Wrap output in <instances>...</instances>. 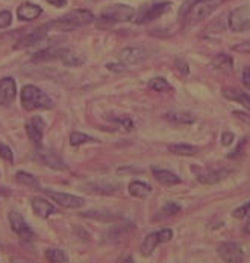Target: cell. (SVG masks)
Segmentation results:
<instances>
[{"mask_svg": "<svg viewBox=\"0 0 250 263\" xmlns=\"http://www.w3.org/2000/svg\"><path fill=\"white\" fill-rule=\"evenodd\" d=\"M243 84L250 90V67H246L243 70Z\"/></svg>", "mask_w": 250, "mask_h": 263, "instance_id": "cell-41", "label": "cell"}, {"mask_svg": "<svg viewBox=\"0 0 250 263\" xmlns=\"http://www.w3.org/2000/svg\"><path fill=\"white\" fill-rule=\"evenodd\" d=\"M62 63H64L66 66H73V67H76V66L84 64V63H85V58H84V57H80V55L73 53L72 50H69V52H67V55L62 58Z\"/></svg>", "mask_w": 250, "mask_h": 263, "instance_id": "cell-32", "label": "cell"}, {"mask_svg": "<svg viewBox=\"0 0 250 263\" xmlns=\"http://www.w3.org/2000/svg\"><path fill=\"white\" fill-rule=\"evenodd\" d=\"M46 259L49 262L53 263H66L69 262V256L66 254V251L58 250V248H49L46 251Z\"/></svg>", "mask_w": 250, "mask_h": 263, "instance_id": "cell-28", "label": "cell"}, {"mask_svg": "<svg viewBox=\"0 0 250 263\" xmlns=\"http://www.w3.org/2000/svg\"><path fill=\"white\" fill-rule=\"evenodd\" d=\"M152 174L153 177L164 186H175L179 184L182 180L179 178L176 174L170 172V171H165V169H156V167H152Z\"/></svg>", "mask_w": 250, "mask_h": 263, "instance_id": "cell-20", "label": "cell"}, {"mask_svg": "<svg viewBox=\"0 0 250 263\" xmlns=\"http://www.w3.org/2000/svg\"><path fill=\"white\" fill-rule=\"evenodd\" d=\"M169 151L175 155L179 157H193L196 155L199 149L193 145H186V143H173V145H169Z\"/></svg>", "mask_w": 250, "mask_h": 263, "instance_id": "cell-22", "label": "cell"}, {"mask_svg": "<svg viewBox=\"0 0 250 263\" xmlns=\"http://www.w3.org/2000/svg\"><path fill=\"white\" fill-rule=\"evenodd\" d=\"M234 50L243 52V53H250V41H246V43H241V44L234 46Z\"/></svg>", "mask_w": 250, "mask_h": 263, "instance_id": "cell-40", "label": "cell"}, {"mask_svg": "<svg viewBox=\"0 0 250 263\" xmlns=\"http://www.w3.org/2000/svg\"><path fill=\"white\" fill-rule=\"evenodd\" d=\"M17 96V84L12 78L0 79V105L6 107L14 102Z\"/></svg>", "mask_w": 250, "mask_h": 263, "instance_id": "cell-14", "label": "cell"}, {"mask_svg": "<svg viewBox=\"0 0 250 263\" xmlns=\"http://www.w3.org/2000/svg\"><path fill=\"white\" fill-rule=\"evenodd\" d=\"M46 195L56 204H59L64 209H80L85 205V198L70 195V193H62V192H55V190H44Z\"/></svg>", "mask_w": 250, "mask_h": 263, "instance_id": "cell-8", "label": "cell"}, {"mask_svg": "<svg viewBox=\"0 0 250 263\" xmlns=\"http://www.w3.org/2000/svg\"><path fill=\"white\" fill-rule=\"evenodd\" d=\"M211 66L213 69L218 70V72H224V73H229L234 70V60L226 55V53H218L215 55L214 60L211 61Z\"/></svg>", "mask_w": 250, "mask_h": 263, "instance_id": "cell-21", "label": "cell"}, {"mask_svg": "<svg viewBox=\"0 0 250 263\" xmlns=\"http://www.w3.org/2000/svg\"><path fill=\"white\" fill-rule=\"evenodd\" d=\"M167 119L175 123H182V125H190L196 122L194 114L186 113V111H170L167 114Z\"/></svg>", "mask_w": 250, "mask_h": 263, "instance_id": "cell-25", "label": "cell"}, {"mask_svg": "<svg viewBox=\"0 0 250 263\" xmlns=\"http://www.w3.org/2000/svg\"><path fill=\"white\" fill-rule=\"evenodd\" d=\"M49 5H52V6H55V8H62V6H66L67 5V0H46Z\"/></svg>", "mask_w": 250, "mask_h": 263, "instance_id": "cell-43", "label": "cell"}, {"mask_svg": "<svg viewBox=\"0 0 250 263\" xmlns=\"http://www.w3.org/2000/svg\"><path fill=\"white\" fill-rule=\"evenodd\" d=\"M179 212H180V205H179L178 202H167V204L162 207V210L159 212V216H158L156 219L175 216V215H178Z\"/></svg>", "mask_w": 250, "mask_h": 263, "instance_id": "cell-31", "label": "cell"}, {"mask_svg": "<svg viewBox=\"0 0 250 263\" xmlns=\"http://www.w3.org/2000/svg\"><path fill=\"white\" fill-rule=\"evenodd\" d=\"M36 157H38V160H39L44 166H47V167H50V169H55V171H66V169H67V164L64 163V160H62L55 151L39 149L38 151V154H36Z\"/></svg>", "mask_w": 250, "mask_h": 263, "instance_id": "cell-13", "label": "cell"}, {"mask_svg": "<svg viewBox=\"0 0 250 263\" xmlns=\"http://www.w3.org/2000/svg\"><path fill=\"white\" fill-rule=\"evenodd\" d=\"M135 15V11L132 6L128 5H111L105 8L100 14V22H105L108 25H115V23H124L131 22Z\"/></svg>", "mask_w": 250, "mask_h": 263, "instance_id": "cell-4", "label": "cell"}, {"mask_svg": "<svg viewBox=\"0 0 250 263\" xmlns=\"http://www.w3.org/2000/svg\"><path fill=\"white\" fill-rule=\"evenodd\" d=\"M22 105L28 111L53 108V101L35 85H25L22 90Z\"/></svg>", "mask_w": 250, "mask_h": 263, "instance_id": "cell-3", "label": "cell"}, {"mask_svg": "<svg viewBox=\"0 0 250 263\" xmlns=\"http://www.w3.org/2000/svg\"><path fill=\"white\" fill-rule=\"evenodd\" d=\"M221 174L218 171H203L197 174V181L202 184H214L221 180Z\"/></svg>", "mask_w": 250, "mask_h": 263, "instance_id": "cell-27", "label": "cell"}, {"mask_svg": "<svg viewBox=\"0 0 250 263\" xmlns=\"http://www.w3.org/2000/svg\"><path fill=\"white\" fill-rule=\"evenodd\" d=\"M107 67L109 69V70H112V72H123V70L126 69V66H124V64H112V63H111V64H108Z\"/></svg>", "mask_w": 250, "mask_h": 263, "instance_id": "cell-42", "label": "cell"}, {"mask_svg": "<svg viewBox=\"0 0 250 263\" xmlns=\"http://www.w3.org/2000/svg\"><path fill=\"white\" fill-rule=\"evenodd\" d=\"M176 67H178V70L180 72V73H183V75H188V64L183 61V60H180V58H178L176 60Z\"/></svg>", "mask_w": 250, "mask_h": 263, "instance_id": "cell-39", "label": "cell"}, {"mask_svg": "<svg viewBox=\"0 0 250 263\" xmlns=\"http://www.w3.org/2000/svg\"><path fill=\"white\" fill-rule=\"evenodd\" d=\"M217 253L221 257V260H224V262H241V260H244V251L235 242L221 243L218 247Z\"/></svg>", "mask_w": 250, "mask_h": 263, "instance_id": "cell-10", "label": "cell"}, {"mask_svg": "<svg viewBox=\"0 0 250 263\" xmlns=\"http://www.w3.org/2000/svg\"><path fill=\"white\" fill-rule=\"evenodd\" d=\"M96 20L94 14L91 11H87V9H74L67 12L66 15H62L61 18L52 22L49 25V28H53V29H58V31H62V32H70L74 29H79L82 26H87L90 23H93Z\"/></svg>", "mask_w": 250, "mask_h": 263, "instance_id": "cell-2", "label": "cell"}, {"mask_svg": "<svg viewBox=\"0 0 250 263\" xmlns=\"http://www.w3.org/2000/svg\"><path fill=\"white\" fill-rule=\"evenodd\" d=\"M152 192V186L143 181H132L129 184V193L135 198H144Z\"/></svg>", "mask_w": 250, "mask_h": 263, "instance_id": "cell-23", "label": "cell"}, {"mask_svg": "<svg viewBox=\"0 0 250 263\" xmlns=\"http://www.w3.org/2000/svg\"><path fill=\"white\" fill-rule=\"evenodd\" d=\"M149 88H152L153 91L162 93V91H169L172 87L164 78H153V79L149 81Z\"/></svg>", "mask_w": 250, "mask_h": 263, "instance_id": "cell-30", "label": "cell"}, {"mask_svg": "<svg viewBox=\"0 0 250 263\" xmlns=\"http://www.w3.org/2000/svg\"><path fill=\"white\" fill-rule=\"evenodd\" d=\"M131 230H132V228H129V227H117V228L111 230L108 236L111 237L112 242H118V240H120L121 237H124V234H128Z\"/></svg>", "mask_w": 250, "mask_h": 263, "instance_id": "cell-33", "label": "cell"}, {"mask_svg": "<svg viewBox=\"0 0 250 263\" xmlns=\"http://www.w3.org/2000/svg\"><path fill=\"white\" fill-rule=\"evenodd\" d=\"M173 237V230L172 228H162L159 231H155V233H150L141 243V254L143 256H150L156 247H159L161 243H165V242H170Z\"/></svg>", "mask_w": 250, "mask_h": 263, "instance_id": "cell-6", "label": "cell"}, {"mask_svg": "<svg viewBox=\"0 0 250 263\" xmlns=\"http://www.w3.org/2000/svg\"><path fill=\"white\" fill-rule=\"evenodd\" d=\"M9 224L12 231L22 239V240H32L34 239V231L31 230V227L28 226V222L22 218L20 213L17 212H11L9 213Z\"/></svg>", "mask_w": 250, "mask_h": 263, "instance_id": "cell-9", "label": "cell"}, {"mask_svg": "<svg viewBox=\"0 0 250 263\" xmlns=\"http://www.w3.org/2000/svg\"><path fill=\"white\" fill-rule=\"evenodd\" d=\"M244 231H246L247 234H250V219L246 222V226H244Z\"/></svg>", "mask_w": 250, "mask_h": 263, "instance_id": "cell-44", "label": "cell"}, {"mask_svg": "<svg viewBox=\"0 0 250 263\" xmlns=\"http://www.w3.org/2000/svg\"><path fill=\"white\" fill-rule=\"evenodd\" d=\"M223 0H186L179 11V15L190 25L208 18Z\"/></svg>", "mask_w": 250, "mask_h": 263, "instance_id": "cell-1", "label": "cell"}, {"mask_svg": "<svg viewBox=\"0 0 250 263\" xmlns=\"http://www.w3.org/2000/svg\"><path fill=\"white\" fill-rule=\"evenodd\" d=\"M96 142H99V140L88 136V134L77 133V131L72 133V136H70V145L72 146H79V145H85V143H96Z\"/></svg>", "mask_w": 250, "mask_h": 263, "instance_id": "cell-29", "label": "cell"}, {"mask_svg": "<svg viewBox=\"0 0 250 263\" xmlns=\"http://www.w3.org/2000/svg\"><path fill=\"white\" fill-rule=\"evenodd\" d=\"M15 178H17V181H18L22 186H26V187H31V189H36V190H39V189H41V186H39V181L36 180L34 175H31L29 172L20 171V172H17Z\"/></svg>", "mask_w": 250, "mask_h": 263, "instance_id": "cell-24", "label": "cell"}, {"mask_svg": "<svg viewBox=\"0 0 250 263\" xmlns=\"http://www.w3.org/2000/svg\"><path fill=\"white\" fill-rule=\"evenodd\" d=\"M31 205H32V210L35 212L39 218H43V219H46L50 215L56 213V209L49 201H46L43 198H32L31 199Z\"/></svg>", "mask_w": 250, "mask_h": 263, "instance_id": "cell-19", "label": "cell"}, {"mask_svg": "<svg viewBox=\"0 0 250 263\" xmlns=\"http://www.w3.org/2000/svg\"><path fill=\"white\" fill-rule=\"evenodd\" d=\"M41 14H43V8L39 5L31 3V2H26V3L20 5L18 9H17V17L22 22H32V20H36Z\"/></svg>", "mask_w": 250, "mask_h": 263, "instance_id": "cell-15", "label": "cell"}, {"mask_svg": "<svg viewBox=\"0 0 250 263\" xmlns=\"http://www.w3.org/2000/svg\"><path fill=\"white\" fill-rule=\"evenodd\" d=\"M70 49H64V47H58V46H52L49 49H43L39 52H36L34 55V61H49V60H62L67 52Z\"/></svg>", "mask_w": 250, "mask_h": 263, "instance_id": "cell-17", "label": "cell"}, {"mask_svg": "<svg viewBox=\"0 0 250 263\" xmlns=\"http://www.w3.org/2000/svg\"><path fill=\"white\" fill-rule=\"evenodd\" d=\"M221 95L229 99V101H234V102H238L241 104L246 110L250 111V95L247 93H243L241 90H237V88H231V87H224L221 90Z\"/></svg>", "mask_w": 250, "mask_h": 263, "instance_id": "cell-18", "label": "cell"}, {"mask_svg": "<svg viewBox=\"0 0 250 263\" xmlns=\"http://www.w3.org/2000/svg\"><path fill=\"white\" fill-rule=\"evenodd\" d=\"M234 140H235L234 133H231V131H224V133L221 134V145H223V146H231V145L234 143Z\"/></svg>", "mask_w": 250, "mask_h": 263, "instance_id": "cell-37", "label": "cell"}, {"mask_svg": "<svg viewBox=\"0 0 250 263\" xmlns=\"http://www.w3.org/2000/svg\"><path fill=\"white\" fill-rule=\"evenodd\" d=\"M147 58V50L144 47L135 46V47H126L120 52V61L124 66H135L143 63Z\"/></svg>", "mask_w": 250, "mask_h": 263, "instance_id": "cell-12", "label": "cell"}, {"mask_svg": "<svg viewBox=\"0 0 250 263\" xmlns=\"http://www.w3.org/2000/svg\"><path fill=\"white\" fill-rule=\"evenodd\" d=\"M114 120H115L117 123H120V125H121L124 129H128V131L132 129V126H134V122L131 120V117H115Z\"/></svg>", "mask_w": 250, "mask_h": 263, "instance_id": "cell-38", "label": "cell"}, {"mask_svg": "<svg viewBox=\"0 0 250 263\" xmlns=\"http://www.w3.org/2000/svg\"><path fill=\"white\" fill-rule=\"evenodd\" d=\"M12 23V14L9 11H0V29L9 28Z\"/></svg>", "mask_w": 250, "mask_h": 263, "instance_id": "cell-35", "label": "cell"}, {"mask_svg": "<svg viewBox=\"0 0 250 263\" xmlns=\"http://www.w3.org/2000/svg\"><path fill=\"white\" fill-rule=\"evenodd\" d=\"M44 129H46V122H44L43 117H39V116H35V117H32V119H29V120L26 122V133H28V137L32 140V143L36 145L38 148H41Z\"/></svg>", "mask_w": 250, "mask_h": 263, "instance_id": "cell-11", "label": "cell"}, {"mask_svg": "<svg viewBox=\"0 0 250 263\" xmlns=\"http://www.w3.org/2000/svg\"><path fill=\"white\" fill-rule=\"evenodd\" d=\"M46 29H47V25H46V26L38 28V29H35V31L29 32V34H26L25 37H22L18 41H17V43H15L14 49H25V47H31V46L36 44V43H39L41 40H44V38L47 37Z\"/></svg>", "mask_w": 250, "mask_h": 263, "instance_id": "cell-16", "label": "cell"}, {"mask_svg": "<svg viewBox=\"0 0 250 263\" xmlns=\"http://www.w3.org/2000/svg\"><path fill=\"white\" fill-rule=\"evenodd\" d=\"M0 158H3L6 163H14V154L9 146L0 143Z\"/></svg>", "mask_w": 250, "mask_h": 263, "instance_id": "cell-34", "label": "cell"}, {"mask_svg": "<svg viewBox=\"0 0 250 263\" xmlns=\"http://www.w3.org/2000/svg\"><path fill=\"white\" fill-rule=\"evenodd\" d=\"M250 215V201L247 204H244V205H241V207H238L235 212H234V218H237V219H243V218H246V216H249Z\"/></svg>", "mask_w": 250, "mask_h": 263, "instance_id": "cell-36", "label": "cell"}, {"mask_svg": "<svg viewBox=\"0 0 250 263\" xmlns=\"http://www.w3.org/2000/svg\"><path fill=\"white\" fill-rule=\"evenodd\" d=\"M229 28L234 32H246L250 29V9L247 6L235 8L229 14Z\"/></svg>", "mask_w": 250, "mask_h": 263, "instance_id": "cell-7", "label": "cell"}, {"mask_svg": "<svg viewBox=\"0 0 250 263\" xmlns=\"http://www.w3.org/2000/svg\"><path fill=\"white\" fill-rule=\"evenodd\" d=\"M87 189H88V192L97 193V195H112V193H115L117 186L109 184V183H100V181H99V183H91V184H88Z\"/></svg>", "mask_w": 250, "mask_h": 263, "instance_id": "cell-26", "label": "cell"}, {"mask_svg": "<svg viewBox=\"0 0 250 263\" xmlns=\"http://www.w3.org/2000/svg\"><path fill=\"white\" fill-rule=\"evenodd\" d=\"M170 8H172V3L170 2H159V3L147 5V6H144L143 9L137 14V17H135L134 22L137 25H144V23L153 22V20L159 18L161 15H164L165 12H169Z\"/></svg>", "mask_w": 250, "mask_h": 263, "instance_id": "cell-5", "label": "cell"}]
</instances>
